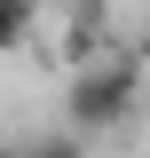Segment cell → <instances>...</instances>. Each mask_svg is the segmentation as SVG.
I'll list each match as a JSON object with an SVG mask.
<instances>
[{"mask_svg":"<svg viewBox=\"0 0 150 158\" xmlns=\"http://www.w3.org/2000/svg\"><path fill=\"white\" fill-rule=\"evenodd\" d=\"M134 111H142V63H87L63 87V118H71L79 142L87 135H119Z\"/></svg>","mask_w":150,"mask_h":158,"instance_id":"1","label":"cell"},{"mask_svg":"<svg viewBox=\"0 0 150 158\" xmlns=\"http://www.w3.org/2000/svg\"><path fill=\"white\" fill-rule=\"evenodd\" d=\"M32 24H40V0H0V56L32 48Z\"/></svg>","mask_w":150,"mask_h":158,"instance_id":"2","label":"cell"},{"mask_svg":"<svg viewBox=\"0 0 150 158\" xmlns=\"http://www.w3.org/2000/svg\"><path fill=\"white\" fill-rule=\"evenodd\" d=\"M32 158H87V142H79V135H40Z\"/></svg>","mask_w":150,"mask_h":158,"instance_id":"3","label":"cell"},{"mask_svg":"<svg viewBox=\"0 0 150 158\" xmlns=\"http://www.w3.org/2000/svg\"><path fill=\"white\" fill-rule=\"evenodd\" d=\"M0 158H32V150H16V142H0Z\"/></svg>","mask_w":150,"mask_h":158,"instance_id":"4","label":"cell"}]
</instances>
